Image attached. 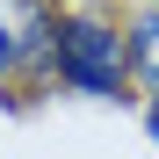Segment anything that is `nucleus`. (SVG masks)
Listing matches in <instances>:
<instances>
[{"instance_id":"1","label":"nucleus","mask_w":159,"mask_h":159,"mask_svg":"<svg viewBox=\"0 0 159 159\" xmlns=\"http://www.w3.org/2000/svg\"><path fill=\"white\" fill-rule=\"evenodd\" d=\"M58 80L87 101H116L123 80H130V51L116 36V22L101 15H65V36H58Z\"/></svg>"},{"instance_id":"2","label":"nucleus","mask_w":159,"mask_h":159,"mask_svg":"<svg viewBox=\"0 0 159 159\" xmlns=\"http://www.w3.org/2000/svg\"><path fill=\"white\" fill-rule=\"evenodd\" d=\"M58 36H65V15L51 7V0H36V7H29V22L15 29V43H22V58H29L36 72H58ZM22 58H15V65H22Z\"/></svg>"},{"instance_id":"3","label":"nucleus","mask_w":159,"mask_h":159,"mask_svg":"<svg viewBox=\"0 0 159 159\" xmlns=\"http://www.w3.org/2000/svg\"><path fill=\"white\" fill-rule=\"evenodd\" d=\"M123 51H130V72L145 80V94L159 101V7H145L138 22H130V36H123Z\"/></svg>"},{"instance_id":"4","label":"nucleus","mask_w":159,"mask_h":159,"mask_svg":"<svg viewBox=\"0 0 159 159\" xmlns=\"http://www.w3.org/2000/svg\"><path fill=\"white\" fill-rule=\"evenodd\" d=\"M15 58H22V43H15V22L0 15V72H15Z\"/></svg>"},{"instance_id":"5","label":"nucleus","mask_w":159,"mask_h":159,"mask_svg":"<svg viewBox=\"0 0 159 159\" xmlns=\"http://www.w3.org/2000/svg\"><path fill=\"white\" fill-rule=\"evenodd\" d=\"M145 130H152V145H159V101H152V109H145Z\"/></svg>"},{"instance_id":"6","label":"nucleus","mask_w":159,"mask_h":159,"mask_svg":"<svg viewBox=\"0 0 159 159\" xmlns=\"http://www.w3.org/2000/svg\"><path fill=\"white\" fill-rule=\"evenodd\" d=\"M152 7H159V0H152Z\"/></svg>"}]
</instances>
